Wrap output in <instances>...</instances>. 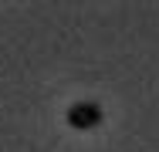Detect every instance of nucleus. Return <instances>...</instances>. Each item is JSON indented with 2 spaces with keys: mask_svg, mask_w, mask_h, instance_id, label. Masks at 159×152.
Returning <instances> with one entry per match:
<instances>
[{
  "mask_svg": "<svg viewBox=\"0 0 159 152\" xmlns=\"http://www.w3.org/2000/svg\"><path fill=\"white\" fill-rule=\"evenodd\" d=\"M68 122L75 128H95L98 122H102V108H98L95 101H78V105L68 108Z\"/></svg>",
  "mask_w": 159,
  "mask_h": 152,
  "instance_id": "f257e3e1",
  "label": "nucleus"
}]
</instances>
